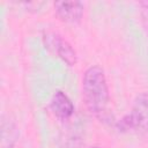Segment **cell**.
Listing matches in <instances>:
<instances>
[{
	"label": "cell",
	"mask_w": 148,
	"mask_h": 148,
	"mask_svg": "<svg viewBox=\"0 0 148 148\" xmlns=\"http://www.w3.org/2000/svg\"><path fill=\"white\" fill-rule=\"evenodd\" d=\"M82 96L87 109L94 116L102 118L110 102V94L104 69L94 65L88 67L82 76Z\"/></svg>",
	"instance_id": "6da1fadb"
},
{
	"label": "cell",
	"mask_w": 148,
	"mask_h": 148,
	"mask_svg": "<svg viewBox=\"0 0 148 148\" xmlns=\"http://www.w3.org/2000/svg\"><path fill=\"white\" fill-rule=\"evenodd\" d=\"M117 130L121 133H139L148 132V92L138 94L133 101L132 108L116 124Z\"/></svg>",
	"instance_id": "7a4b0ae2"
},
{
	"label": "cell",
	"mask_w": 148,
	"mask_h": 148,
	"mask_svg": "<svg viewBox=\"0 0 148 148\" xmlns=\"http://www.w3.org/2000/svg\"><path fill=\"white\" fill-rule=\"evenodd\" d=\"M43 43L45 47L68 66H74L77 61V56L73 46L58 32L47 31L43 35Z\"/></svg>",
	"instance_id": "3957f363"
},
{
	"label": "cell",
	"mask_w": 148,
	"mask_h": 148,
	"mask_svg": "<svg viewBox=\"0 0 148 148\" xmlns=\"http://www.w3.org/2000/svg\"><path fill=\"white\" fill-rule=\"evenodd\" d=\"M54 13L65 23H79L84 13V5L81 1H56Z\"/></svg>",
	"instance_id": "277c9868"
},
{
	"label": "cell",
	"mask_w": 148,
	"mask_h": 148,
	"mask_svg": "<svg viewBox=\"0 0 148 148\" xmlns=\"http://www.w3.org/2000/svg\"><path fill=\"white\" fill-rule=\"evenodd\" d=\"M51 110L61 120H67L74 113V105L71 98L61 90H57L51 98Z\"/></svg>",
	"instance_id": "5b68a950"
},
{
	"label": "cell",
	"mask_w": 148,
	"mask_h": 148,
	"mask_svg": "<svg viewBox=\"0 0 148 148\" xmlns=\"http://www.w3.org/2000/svg\"><path fill=\"white\" fill-rule=\"evenodd\" d=\"M18 138V130L14 119L9 116L2 117L1 121V142L0 148H14Z\"/></svg>",
	"instance_id": "8992f818"
},
{
	"label": "cell",
	"mask_w": 148,
	"mask_h": 148,
	"mask_svg": "<svg viewBox=\"0 0 148 148\" xmlns=\"http://www.w3.org/2000/svg\"><path fill=\"white\" fill-rule=\"evenodd\" d=\"M139 6L141 8V15H142V20L145 22V27L148 30V1L139 2Z\"/></svg>",
	"instance_id": "52a82bcc"
},
{
	"label": "cell",
	"mask_w": 148,
	"mask_h": 148,
	"mask_svg": "<svg viewBox=\"0 0 148 148\" xmlns=\"http://www.w3.org/2000/svg\"><path fill=\"white\" fill-rule=\"evenodd\" d=\"M90 148H101V147H98V146H94V147H90Z\"/></svg>",
	"instance_id": "ba28073f"
}]
</instances>
